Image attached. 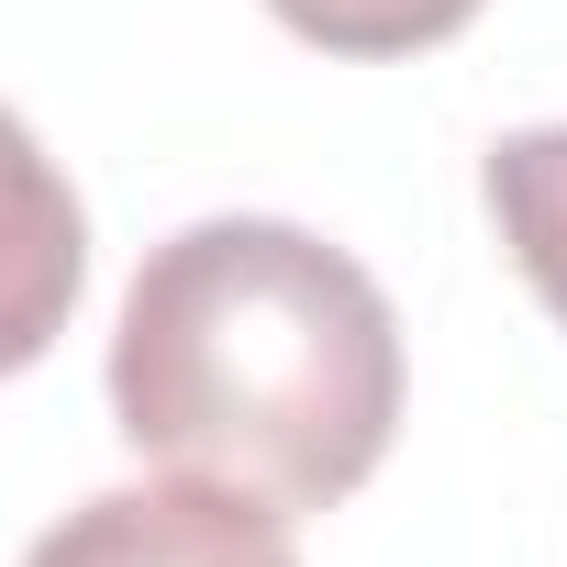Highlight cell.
<instances>
[{"label":"cell","mask_w":567,"mask_h":567,"mask_svg":"<svg viewBox=\"0 0 567 567\" xmlns=\"http://www.w3.org/2000/svg\"><path fill=\"white\" fill-rule=\"evenodd\" d=\"M23 567H301L290 512L234 478H145L79 501Z\"/></svg>","instance_id":"cell-2"},{"label":"cell","mask_w":567,"mask_h":567,"mask_svg":"<svg viewBox=\"0 0 567 567\" xmlns=\"http://www.w3.org/2000/svg\"><path fill=\"white\" fill-rule=\"evenodd\" d=\"M79 278H90V223L79 189L56 178V156L0 112V379L34 368L68 312H79Z\"/></svg>","instance_id":"cell-3"},{"label":"cell","mask_w":567,"mask_h":567,"mask_svg":"<svg viewBox=\"0 0 567 567\" xmlns=\"http://www.w3.org/2000/svg\"><path fill=\"white\" fill-rule=\"evenodd\" d=\"M489 223L512 245V267L534 278V301L567 323V123H534V134H501L489 145Z\"/></svg>","instance_id":"cell-4"},{"label":"cell","mask_w":567,"mask_h":567,"mask_svg":"<svg viewBox=\"0 0 567 567\" xmlns=\"http://www.w3.org/2000/svg\"><path fill=\"white\" fill-rule=\"evenodd\" d=\"M267 12L323 56H423L478 23V0H267Z\"/></svg>","instance_id":"cell-5"},{"label":"cell","mask_w":567,"mask_h":567,"mask_svg":"<svg viewBox=\"0 0 567 567\" xmlns=\"http://www.w3.org/2000/svg\"><path fill=\"white\" fill-rule=\"evenodd\" d=\"M112 423L189 478L334 512L401 434V323L379 278L301 223H189L123 290Z\"/></svg>","instance_id":"cell-1"}]
</instances>
